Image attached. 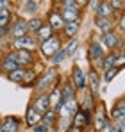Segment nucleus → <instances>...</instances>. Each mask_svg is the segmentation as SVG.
Instances as JSON below:
<instances>
[{"label": "nucleus", "instance_id": "nucleus-1", "mask_svg": "<svg viewBox=\"0 0 125 132\" xmlns=\"http://www.w3.org/2000/svg\"><path fill=\"white\" fill-rule=\"evenodd\" d=\"M62 18V22H79L81 14H79V7H77V2H70V0H64L62 2V11L59 13Z\"/></svg>", "mask_w": 125, "mask_h": 132}, {"label": "nucleus", "instance_id": "nucleus-2", "mask_svg": "<svg viewBox=\"0 0 125 132\" xmlns=\"http://www.w3.org/2000/svg\"><path fill=\"white\" fill-rule=\"evenodd\" d=\"M59 48H61V41H59L57 36H52L50 39H46V41L41 43V50H43V54H45L46 57H52Z\"/></svg>", "mask_w": 125, "mask_h": 132}, {"label": "nucleus", "instance_id": "nucleus-3", "mask_svg": "<svg viewBox=\"0 0 125 132\" xmlns=\"http://www.w3.org/2000/svg\"><path fill=\"white\" fill-rule=\"evenodd\" d=\"M72 82L77 89H86V84H88V79L84 75V71L79 68V66H73L72 68Z\"/></svg>", "mask_w": 125, "mask_h": 132}, {"label": "nucleus", "instance_id": "nucleus-4", "mask_svg": "<svg viewBox=\"0 0 125 132\" xmlns=\"http://www.w3.org/2000/svg\"><path fill=\"white\" fill-rule=\"evenodd\" d=\"M30 107L43 116L46 111L50 109V100H48V95H38V96H36V100L32 102V105H30Z\"/></svg>", "mask_w": 125, "mask_h": 132}, {"label": "nucleus", "instance_id": "nucleus-5", "mask_svg": "<svg viewBox=\"0 0 125 132\" xmlns=\"http://www.w3.org/2000/svg\"><path fill=\"white\" fill-rule=\"evenodd\" d=\"M20 130V120L16 116H9L0 123V132H18Z\"/></svg>", "mask_w": 125, "mask_h": 132}, {"label": "nucleus", "instance_id": "nucleus-6", "mask_svg": "<svg viewBox=\"0 0 125 132\" xmlns=\"http://www.w3.org/2000/svg\"><path fill=\"white\" fill-rule=\"evenodd\" d=\"M2 71H7V73H13V71H16V70H20V66L16 63V59H14V54H9L4 61H2Z\"/></svg>", "mask_w": 125, "mask_h": 132}, {"label": "nucleus", "instance_id": "nucleus-7", "mask_svg": "<svg viewBox=\"0 0 125 132\" xmlns=\"http://www.w3.org/2000/svg\"><path fill=\"white\" fill-rule=\"evenodd\" d=\"M113 13H114V7L111 5V2H98V7H97L98 18H109Z\"/></svg>", "mask_w": 125, "mask_h": 132}, {"label": "nucleus", "instance_id": "nucleus-8", "mask_svg": "<svg viewBox=\"0 0 125 132\" xmlns=\"http://www.w3.org/2000/svg\"><path fill=\"white\" fill-rule=\"evenodd\" d=\"M86 125H89V116H88V112H84V111H77V112L73 114V127H77V129H84Z\"/></svg>", "mask_w": 125, "mask_h": 132}, {"label": "nucleus", "instance_id": "nucleus-9", "mask_svg": "<svg viewBox=\"0 0 125 132\" xmlns=\"http://www.w3.org/2000/svg\"><path fill=\"white\" fill-rule=\"evenodd\" d=\"M89 59L93 63H98V61L104 59V50H102V46L98 43H91V46H89Z\"/></svg>", "mask_w": 125, "mask_h": 132}, {"label": "nucleus", "instance_id": "nucleus-10", "mask_svg": "<svg viewBox=\"0 0 125 132\" xmlns=\"http://www.w3.org/2000/svg\"><path fill=\"white\" fill-rule=\"evenodd\" d=\"M27 32H29V29H27V22H16L13 25V36H14V39H20L23 36H27Z\"/></svg>", "mask_w": 125, "mask_h": 132}, {"label": "nucleus", "instance_id": "nucleus-11", "mask_svg": "<svg viewBox=\"0 0 125 132\" xmlns=\"http://www.w3.org/2000/svg\"><path fill=\"white\" fill-rule=\"evenodd\" d=\"M111 116H113V120H116V123H123L125 109H123V100H122V98H120L118 104L114 105V109H113V112H111Z\"/></svg>", "mask_w": 125, "mask_h": 132}, {"label": "nucleus", "instance_id": "nucleus-12", "mask_svg": "<svg viewBox=\"0 0 125 132\" xmlns=\"http://www.w3.org/2000/svg\"><path fill=\"white\" fill-rule=\"evenodd\" d=\"M14 46L16 48H20V50H27V48H34L36 46V41L30 38V36H23V38H20V39H14Z\"/></svg>", "mask_w": 125, "mask_h": 132}, {"label": "nucleus", "instance_id": "nucleus-13", "mask_svg": "<svg viewBox=\"0 0 125 132\" xmlns=\"http://www.w3.org/2000/svg\"><path fill=\"white\" fill-rule=\"evenodd\" d=\"M95 25H97V29H100L104 34H107V32H113L114 22H111L109 18H98V16H97V20H95Z\"/></svg>", "mask_w": 125, "mask_h": 132}, {"label": "nucleus", "instance_id": "nucleus-14", "mask_svg": "<svg viewBox=\"0 0 125 132\" xmlns=\"http://www.w3.org/2000/svg\"><path fill=\"white\" fill-rule=\"evenodd\" d=\"M86 79H89V84H91V91H93V93L97 95V93H98V89H100V84H102V80H100V77H98L97 70H91V71H89V75H88Z\"/></svg>", "mask_w": 125, "mask_h": 132}, {"label": "nucleus", "instance_id": "nucleus-15", "mask_svg": "<svg viewBox=\"0 0 125 132\" xmlns=\"http://www.w3.org/2000/svg\"><path fill=\"white\" fill-rule=\"evenodd\" d=\"M14 59H16L18 66L20 64H30V63H32V55H30L29 50H18V52L14 54Z\"/></svg>", "mask_w": 125, "mask_h": 132}, {"label": "nucleus", "instance_id": "nucleus-16", "mask_svg": "<svg viewBox=\"0 0 125 132\" xmlns=\"http://www.w3.org/2000/svg\"><path fill=\"white\" fill-rule=\"evenodd\" d=\"M25 120H27V125L34 127V125H38V123L41 121V114L36 112L32 107H29V109H27V114H25Z\"/></svg>", "mask_w": 125, "mask_h": 132}, {"label": "nucleus", "instance_id": "nucleus-17", "mask_svg": "<svg viewBox=\"0 0 125 132\" xmlns=\"http://www.w3.org/2000/svg\"><path fill=\"white\" fill-rule=\"evenodd\" d=\"M48 27L54 30H59V29H62V25H64V22H62V18H61V14L59 13H50V16H48Z\"/></svg>", "mask_w": 125, "mask_h": 132}, {"label": "nucleus", "instance_id": "nucleus-18", "mask_svg": "<svg viewBox=\"0 0 125 132\" xmlns=\"http://www.w3.org/2000/svg\"><path fill=\"white\" fill-rule=\"evenodd\" d=\"M102 41L107 48H111V50H114L116 46H118V36L114 34V32H107V34H102Z\"/></svg>", "mask_w": 125, "mask_h": 132}, {"label": "nucleus", "instance_id": "nucleus-19", "mask_svg": "<svg viewBox=\"0 0 125 132\" xmlns=\"http://www.w3.org/2000/svg\"><path fill=\"white\" fill-rule=\"evenodd\" d=\"M38 34V38H40V41H46V39H50L52 38V29L48 27V23H43L41 27H40V30L36 32Z\"/></svg>", "mask_w": 125, "mask_h": 132}, {"label": "nucleus", "instance_id": "nucleus-20", "mask_svg": "<svg viewBox=\"0 0 125 132\" xmlns=\"http://www.w3.org/2000/svg\"><path fill=\"white\" fill-rule=\"evenodd\" d=\"M56 120H57V114H56L52 109H48V111H46V112L41 116V123H45L48 129H50V127L56 123Z\"/></svg>", "mask_w": 125, "mask_h": 132}, {"label": "nucleus", "instance_id": "nucleus-21", "mask_svg": "<svg viewBox=\"0 0 125 132\" xmlns=\"http://www.w3.org/2000/svg\"><path fill=\"white\" fill-rule=\"evenodd\" d=\"M54 77H56V70H50L45 77H43V80H40V84H38V88L40 89H46L52 82H54Z\"/></svg>", "mask_w": 125, "mask_h": 132}, {"label": "nucleus", "instance_id": "nucleus-22", "mask_svg": "<svg viewBox=\"0 0 125 132\" xmlns=\"http://www.w3.org/2000/svg\"><path fill=\"white\" fill-rule=\"evenodd\" d=\"M62 30L66 36H75L77 30H79V22H68L62 25Z\"/></svg>", "mask_w": 125, "mask_h": 132}, {"label": "nucleus", "instance_id": "nucleus-23", "mask_svg": "<svg viewBox=\"0 0 125 132\" xmlns=\"http://www.w3.org/2000/svg\"><path fill=\"white\" fill-rule=\"evenodd\" d=\"M9 20H11V11L7 7L0 9V27H5L9 23Z\"/></svg>", "mask_w": 125, "mask_h": 132}, {"label": "nucleus", "instance_id": "nucleus-24", "mask_svg": "<svg viewBox=\"0 0 125 132\" xmlns=\"http://www.w3.org/2000/svg\"><path fill=\"white\" fill-rule=\"evenodd\" d=\"M122 68H116V66H113V68H109V70H105V75H104V82H111L116 75H118V71H120Z\"/></svg>", "mask_w": 125, "mask_h": 132}, {"label": "nucleus", "instance_id": "nucleus-25", "mask_svg": "<svg viewBox=\"0 0 125 132\" xmlns=\"http://www.w3.org/2000/svg\"><path fill=\"white\" fill-rule=\"evenodd\" d=\"M41 25H43L41 18H30V20L27 22V29H29V30H36V32H38Z\"/></svg>", "mask_w": 125, "mask_h": 132}, {"label": "nucleus", "instance_id": "nucleus-26", "mask_svg": "<svg viewBox=\"0 0 125 132\" xmlns=\"http://www.w3.org/2000/svg\"><path fill=\"white\" fill-rule=\"evenodd\" d=\"M113 66H114V52L107 54L104 59H102V68H104V70H109V68H113Z\"/></svg>", "mask_w": 125, "mask_h": 132}, {"label": "nucleus", "instance_id": "nucleus-27", "mask_svg": "<svg viewBox=\"0 0 125 132\" xmlns=\"http://www.w3.org/2000/svg\"><path fill=\"white\" fill-rule=\"evenodd\" d=\"M23 79H25V70H16V71L9 73V80H13V82H23Z\"/></svg>", "mask_w": 125, "mask_h": 132}, {"label": "nucleus", "instance_id": "nucleus-28", "mask_svg": "<svg viewBox=\"0 0 125 132\" xmlns=\"http://www.w3.org/2000/svg\"><path fill=\"white\" fill-rule=\"evenodd\" d=\"M62 107H64V111H66L68 114H75V112H77V104H75V100H70V102H66Z\"/></svg>", "mask_w": 125, "mask_h": 132}, {"label": "nucleus", "instance_id": "nucleus-29", "mask_svg": "<svg viewBox=\"0 0 125 132\" xmlns=\"http://www.w3.org/2000/svg\"><path fill=\"white\" fill-rule=\"evenodd\" d=\"M64 57H66V55H64V50L59 48V50H57V54H54V55H52V63H54V64H57V63H61Z\"/></svg>", "mask_w": 125, "mask_h": 132}, {"label": "nucleus", "instance_id": "nucleus-30", "mask_svg": "<svg viewBox=\"0 0 125 132\" xmlns=\"http://www.w3.org/2000/svg\"><path fill=\"white\" fill-rule=\"evenodd\" d=\"M30 129H32V132H48V130H50V129H48V127H46L45 123H41V121H40L38 125L30 127Z\"/></svg>", "mask_w": 125, "mask_h": 132}, {"label": "nucleus", "instance_id": "nucleus-31", "mask_svg": "<svg viewBox=\"0 0 125 132\" xmlns=\"http://www.w3.org/2000/svg\"><path fill=\"white\" fill-rule=\"evenodd\" d=\"M75 48H77V43H75V41H72L66 48H62V50H64V55H72V54L75 52Z\"/></svg>", "mask_w": 125, "mask_h": 132}, {"label": "nucleus", "instance_id": "nucleus-32", "mask_svg": "<svg viewBox=\"0 0 125 132\" xmlns=\"http://www.w3.org/2000/svg\"><path fill=\"white\" fill-rule=\"evenodd\" d=\"M36 5H38V2H27V4H25V7L29 9V13H34V11L38 9Z\"/></svg>", "mask_w": 125, "mask_h": 132}, {"label": "nucleus", "instance_id": "nucleus-33", "mask_svg": "<svg viewBox=\"0 0 125 132\" xmlns=\"http://www.w3.org/2000/svg\"><path fill=\"white\" fill-rule=\"evenodd\" d=\"M111 132H125L123 130V123H116V125H113Z\"/></svg>", "mask_w": 125, "mask_h": 132}, {"label": "nucleus", "instance_id": "nucleus-34", "mask_svg": "<svg viewBox=\"0 0 125 132\" xmlns=\"http://www.w3.org/2000/svg\"><path fill=\"white\" fill-rule=\"evenodd\" d=\"M111 127H113V125H111V121H105L104 127H102V129H100L98 132H111Z\"/></svg>", "mask_w": 125, "mask_h": 132}, {"label": "nucleus", "instance_id": "nucleus-35", "mask_svg": "<svg viewBox=\"0 0 125 132\" xmlns=\"http://www.w3.org/2000/svg\"><path fill=\"white\" fill-rule=\"evenodd\" d=\"M68 132H82V129H77V127H72V129H68Z\"/></svg>", "mask_w": 125, "mask_h": 132}]
</instances>
